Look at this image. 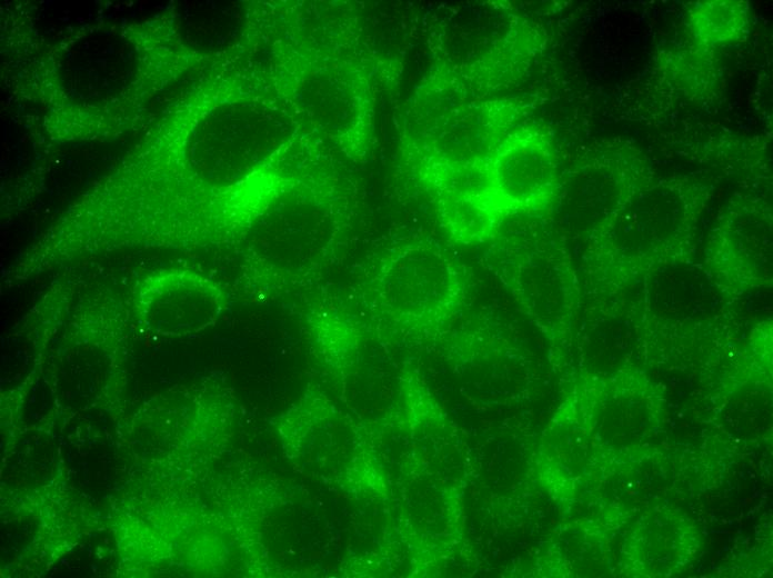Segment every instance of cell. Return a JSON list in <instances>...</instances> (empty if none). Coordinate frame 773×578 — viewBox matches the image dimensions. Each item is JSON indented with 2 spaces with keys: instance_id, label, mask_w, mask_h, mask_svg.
<instances>
[{
  "instance_id": "obj_4",
  "label": "cell",
  "mask_w": 773,
  "mask_h": 578,
  "mask_svg": "<svg viewBox=\"0 0 773 578\" xmlns=\"http://www.w3.org/2000/svg\"><path fill=\"white\" fill-rule=\"evenodd\" d=\"M691 21L696 38L706 43L732 41L744 31L747 23L745 6L733 1L697 4L691 12Z\"/></svg>"
},
{
  "instance_id": "obj_2",
  "label": "cell",
  "mask_w": 773,
  "mask_h": 578,
  "mask_svg": "<svg viewBox=\"0 0 773 578\" xmlns=\"http://www.w3.org/2000/svg\"><path fill=\"white\" fill-rule=\"evenodd\" d=\"M556 166L540 137L519 132L502 142L489 168L490 199L501 220L542 208L552 197Z\"/></svg>"
},
{
  "instance_id": "obj_3",
  "label": "cell",
  "mask_w": 773,
  "mask_h": 578,
  "mask_svg": "<svg viewBox=\"0 0 773 578\" xmlns=\"http://www.w3.org/2000/svg\"><path fill=\"white\" fill-rule=\"evenodd\" d=\"M137 307L144 313L210 319L224 307V297L208 278L191 271H169L144 281Z\"/></svg>"
},
{
  "instance_id": "obj_1",
  "label": "cell",
  "mask_w": 773,
  "mask_h": 578,
  "mask_svg": "<svg viewBox=\"0 0 773 578\" xmlns=\"http://www.w3.org/2000/svg\"><path fill=\"white\" fill-rule=\"evenodd\" d=\"M375 291L381 307L418 317L444 318L461 307L465 279L445 250L428 246L390 259L379 271Z\"/></svg>"
}]
</instances>
